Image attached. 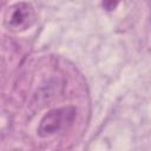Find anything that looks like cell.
<instances>
[{
    "label": "cell",
    "mask_w": 151,
    "mask_h": 151,
    "mask_svg": "<svg viewBox=\"0 0 151 151\" xmlns=\"http://www.w3.org/2000/svg\"><path fill=\"white\" fill-rule=\"evenodd\" d=\"M35 21V11L26 1L9 6L5 13L4 25L12 32H22L29 28Z\"/></svg>",
    "instance_id": "obj_2"
},
{
    "label": "cell",
    "mask_w": 151,
    "mask_h": 151,
    "mask_svg": "<svg viewBox=\"0 0 151 151\" xmlns=\"http://www.w3.org/2000/svg\"><path fill=\"white\" fill-rule=\"evenodd\" d=\"M77 110L73 106H65L48 111L40 120L38 134L42 138L54 136L67 129L74 120Z\"/></svg>",
    "instance_id": "obj_1"
},
{
    "label": "cell",
    "mask_w": 151,
    "mask_h": 151,
    "mask_svg": "<svg viewBox=\"0 0 151 151\" xmlns=\"http://www.w3.org/2000/svg\"><path fill=\"white\" fill-rule=\"evenodd\" d=\"M120 1L122 0H101V6L106 12H112L118 7Z\"/></svg>",
    "instance_id": "obj_3"
}]
</instances>
